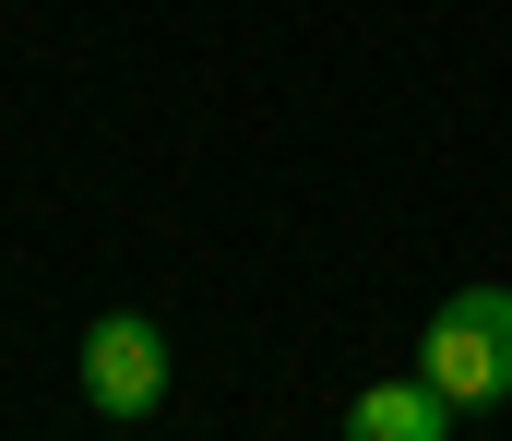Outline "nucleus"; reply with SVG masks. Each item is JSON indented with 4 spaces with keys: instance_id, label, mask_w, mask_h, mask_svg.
<instances>
[{
    "instance_id": "f257e3e1",
    "label": "nucleus",
    "mask_w": 512,
    "mask_h": 441,
    "mask_svg": "<svg viewBox=\"0 0 512 441\" xmlns=\"http://www.w3.org/2000/svg\"><path fill=\"white\" fill-rule=\"evenodd\" d=\"M417 370H429L453 406H501L512 394V287H453L441 310H429Z\"/></svg>"
},
{
    "instance_id": "f03ea898",
    "label": "nucleus",
    "mask_w": 512,
    "mask_h": 441,
    "mask_svg": "<svg viewBox=\"0 0 512 441\" xmlns=\"http://www.w3.org/2000/svg\"><path fill=\"white\" fill-rule=\"evenodd\" d=\"M84 406H96V418H120V430L167 406V334H155L143 310L84 322Z\"/></svg>"
},
{
    "instance_id": "7ed1b4c3",
    "label": "nucleus",
    "mask_w": 512,
    "mask_h": 441,
    "mask_svg": "<svg viewBox=\"0 0 512 441\" xmlns=\"http://www.w3.org/2000/svg\"><path fill=\"white\" fill-rule=\"evenodd\" d=\"M453 418H465V406H453V394L417 370V382H370V394L346 406V441H441Z\"/></svg>"
}]
</instances>
